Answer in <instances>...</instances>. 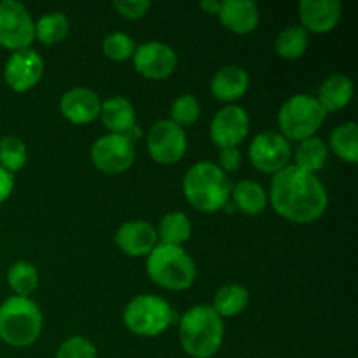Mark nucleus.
Here are the masks:
<instances>
[{
	"mask_svg": "<svg viewBox=\"0 0 358 358\" xmlns=\"http://www.w3.org/2000/svg\"><path fill=\"white\" fill-rule=\"evenodd\" d=\"M268 199L283 219L310 224L320 219L329 205V196L317 175L306 173L292 164L273 177Z\"/></svg>",
	"mask_w": 358,
	"mask_h": 358,
	"instance_id": "nucleus-1",
	"label": "nucleus"
},
{
	"mask_svg": "<svg viewBox=\"0 0 358 358\" xmlns=\"http://www.w3.org/2000/svg\"><path fill=\"white\" fill-rule=\"evenodd\" d=\"M184 196L191 206L205 213H215L229 203L233 182L212 161H199L184 177Z\"/></svg>",
	"mask_w": 358,
	"mask_h": 358,
	"instance_id": "nucleus-2",
	"label": "nucleus"
},
{
	"mask_svg": "<svg viewBox=\"0 0 358 358\" xmlns=\"http://www.w3.org/2000/svg\"><path fill=\"white\" fill-rule=\"evenodd\" d=\"M178 339L192 358H212L224 343V322L208 304H198L184 313L178 324Z\"/></svg>",
	"mask_w": 358,
	"mask_h": 358,
	"instance_id": "nucleus-3",
	"label": "nucleus"
},
{
	"mask_svg": "<svg viewBox=\"0 0 358 358\" xmlns=\"http://www.w3.org/2000/svg\"><path fill=\"white\" fill-rule=\"evenodd\" d=\"M42 331V313L30 297L13 296L0 304V339L14 348L34 345Z\"/></svg>",
	"mask_w": 358,
	"mask_h": 358,
	"instance_id": "nucleus-4",
	"label": "nucleus"
},
{
	"mask_svg": "<svg viewBox=\"0 0 358 358\" xmlns=\"http://www.w3.org/2000/svg\"><path fill=\"white\" fill-rule=\"evenodd\" d=\"M147 275L168 290H185L194 283L196 266L184 247L157 243L147 255Z\"/></svg>",
	"mask_w": 358,
	"mask_h": 358,
	"instance_id": "nucleus-5",
	"label": "nucleus"
},
{
	"mask_svg": "<svg viewBox=\"0 0 358 358\" xmlns=\"http://www.w3.org/2000/svg\"><path fill=\"white\" fill-rule=\"evenodd\" d=\"M327 112L318 103L317 96L311 94H294L285 103L282 105L278 112V126L280 135L287 140H303L311 138L315 133L324 124Z\"/></svg>",
	"mask_w": 358,
	"mask_h": 358,
	"instance_id": "nucleus-6",
	"label": "nucleus"
},
{
	"mask_svg": "<svg viewBox=\"0 0 358 358\" xmlns=\"http://www.w3.org/2000/svg\"><path fill=\"white\" fill-rule=\"evenodd\" d=\"M122 318L126 327L133 334L142 338H156L173 324L175 313L163 297L142 294L129 301Z\"/></svg>",
	"mask_w": 358,
	"mask_h": 358,
	"instance_id": "nucleus-7",
	"label": "nucleus"
},
{
	"mask_svg": "<svg viewBox=\"0 0 358 358\" xmlns=\"http://www.w3.org/2000/svg\"><path fill=\"white\" fill-rule=\"evenodd\" d=\"M35 41V23L23 3L16 0L0 2V45L10 51L30 49Z\"/></svg>",
	"mask_w": 358,
	"mask_h": 358,
	"instance_id": "nucleus-8",
	"label": "nucleus"
},
{
	"mask_svg": "<svg viewBox=\"0 0 358 358\" xmlns=\"http://www.w3.org/2000/svg\"><path fill=\"white\" fill-rule=\"evenodd\" d=\"M91 161L101 173H122L135 163V145L126 135L108 133L93 143Z\"/></svg>",
	"mask_w": 358,
	"mask_h": 358,
	"instance_id": "nucleus-9",
	"label": "nucleus"
},
{
	"mask_svg": "<svg viewBox=\"0 0 358 358\" xmlns=\"http://www.w3.org/2000/svg\"><path fill=\"white\" fill-rule=\"evenodd\" d=\"M248 157L255 170L261 173L276 175L283 168L289 166L292 149H290L289 140L283 138L280 133L264 131L252 140Z\"/></svg>",
	"mask_w": 358,
	"mask_h": 358,
	"instance_id": "nucleus-10",
	"label": "nucleus"
},
{
	"mask_svg": "<svg viewBox=\"0 0 358 358\" xmlns=\"http://www.w3.org/2000/svg\"><path fill=\"white\" fill-rule=\"evenodd\" d=\"M147 150L156 163H178L187 150V136L184 128L171 122L170 119L157 121L147 135Z\"/></svg>",
	"mask_w": 358,
	"mask_h": 358,
	"instance_id": "nucleus-11",
	"label": "nucleus"
},
{
	"mask_svg": "<svg viewBox=\"0 0 358 358\" xmlns=\"http://www.w3.org/2000/svg\"><path fill=\"white\" fill-rule=\"evenodd\" d=\"M250 129V119L245 108L238 105H227L217 112L210 124V138L220 149H238L247 138Z\"/></svg>",
	"mask_w": 358,
	"mask_h": 358,
	"instance_id": "nucleus-12",
	"label": "nucleus"
},
{
	"mask_svg": "<svg viewBox=\"0 0 358 358\" xmlns=\"http://www.w3.org/2000/svg\"><path fill=\"white\" fill-rule=\"evenodd\" d=\"M44 76V62L34 49H23L9 56L3 66L6 84L16 93H27L37 86Z\"/></svg>",
	"mask_w": 358,
	"mask_h": 358,
	"instance_id": "nucleus-13",
	"label": "nucleus"
},
{
	"mask_svg": "<svg viewBox=\"0 0 358 358\" xmlns=\"http://www.w3.org/2000/svg\"><path fill=\"white\" fill-rule=\"evenodd\" d=\"M133 66L145 79H166L177 69V52L163 42H145L133 52Z\"/></svg>",
	"mask_w": 358,
	"mask_h": 358,
	"instance_id": "nucleus-14",
	"label": "nucleus"
},
{
	"mask_svg": "<svg viewBox=\"0 0 358 358\" xmlns=\"http://www.w3.org/2000/svg\"><path fill=\"white\" fill-rule=\"evenodd\" d=\"M301 27L313 34H327L339 24L343 6L338 0H303L299 2Z\"/></svg>",
	"mask_w": 358,
	"mask_h": 358,
	"instance_id": "nucleus-15",
	"label": "nucleus"
},
{
	"mask_svg": "<svg viewBox=\"0 0 358 358\" xmlns=\"http://www.w3.org/2000/svg\"><path fill=\"white\" fill-rule=\"evenodd\" d=\"M157 233L145 220H129L115 233V245L129 257L149 255L157 247Z\"/></svg>",
	"mask_w": 358,
	"mask_h": 358,
	"instance_id": "nucleus-16",
	"label": "nucleus"
},
{
	"mask_svg": "<svg viewBox=\"0 0 358 358\" xmlns=\"http://www.w3.org/2000/svg\"><path fill=\"white\" fill-rule=\"evenodd\" d=\"M100 96L90 87H73L59 101L62 115L72 124H90L100 117Z\"/></svg>",
	"mask_w": 358,
	"mask_h": 358,
	"instance_id": "nucleus-17",
	"label": "nucleus"
},
{
	"mask_svg": "<svg viewBox=\"0 0 358 358\" xmlns=\"http://www.w3.org/2000/svg\"><path fill=\"white\" fill-rule=\"evenodd\" d=\"M259 7L252 0H226L219 10V20L224 27L236 35H248L259 24Z\"/></svg>",
	"mask_w": 358,
	"mask_h": 358,
	"instance_id": "nucleus-18",
	"label": "nucleus"
},
{
	"mask_svg": "<svg viewBox=\"0 0 358 358\" xmlns=\"http://www.w3.org/2000/svg\"><path fill=\"white\" fill-rule=\"evenodd\" d=\"M250 86V77L247 70L238 65H227L213 76L210 90L219 101L233 105L245 96Z\"/></svg>",
	"mask_w": 358,
	"mask_h": 358,
	"instance_id": "nucleus-19",
	"label": "nucleus"
},
{
	"mask_svg": "<svg viewBox=\"0 0 358 358\" xmlns=\"http://www.w3.org/2000/svg\"><path fill=\"white\" fill-rule=\"evenodd\" d=\"M100 117L105 128L115 135H128L136 126L135 107L122 96H114L101 103Z\"/></svg>",
	"mask_w": 358,
	"mask_h": 358,
	"instance_id": "nucleus-20",
	"label": "nucleus"
},
{
	"mask_svg": "<svg viewBox=\"0 0 358 358\" xmlns=\"http://www.w3.org/2000/svg\"><path fill=\"white\" fill-rule=\"evenodd\" d=\"M353 98V83L350 77L336 73L324 80L318 91V103L325 112H338L345 108Z\"/></svg>",
	"mask_w": 358,
	"mask_h": 358,
	"instance_id": "nucleus-21",
	"label": "nucleus"
},
{
	"mask_svg": "<svg viewBox=\"0 0 358 358\" xmlns=\"http://www.w3.org/2000/svg\"><path fill=\"white\" fill-rule=\"evenodd\" d=\"M231 198H233L234 208L240 210L245 215H259L266 210L268 205V194L254 180H241L231 191Z\"/></svg>",
	"mask_w": 358,
	"mask_h": 358,
	"instance_id": "nucleus-22",
	"label": "nucleus"
},
{
	"mask_svg": "<svg viewBox=\"0 0 358 358\" xmlns=\"http://www.w3.org/2000/svg\"><path fill=\"white\" fill-rule=\"evenodd\" d=\"M327 156V143L322 138H318V136H311V138L299 142V147H297L296 154H294V161H296L294 166L306 171V173L317 175V171H320L325 166Z\"/></svg>",
	"mask_w": 358,
	"mask_h": 358,
	"instance_id": "nucleus-23",
	"label": "nucleus"
},
{
	"mask_svg": "<svg viewBox=\"0 0 358 358\" xmlns=\"http://www.w3.org/2000/svg\"><path fill=\"white\" fill-rule=\"evenodd\" d=\"M248 299H250V296H248V290L245 287L231 283V285H224L217 290L212 308L220 318L236 317L248 306Z\"/></svg>",
	"mask_w": 358,
	"mask_h": 358,
	"instance_id": "nucleus-24",
	"label": "nucleus"
},
{
	"mask_svg": "<svg viewBox=\"0 0 358 358\" xmlns=\"http://www.w3.org/2000/svg\"><path fill=\"white\" fill-rule=\"evenodd\" d=\"M191 220L182 212H171L161 219L159 227L156 229L157 240L163 245L182 247L191 238Z\"/></svg>",
	"mask_w": 358,
	"mask_h": 358,
	"instance_id": "nucleus-25",
	"label": "nucleus"
},
{
	"mask_svg": "<svg viewBox=\"0 0 358 358\" xmlns=\"http://www.w3.org/2000/svg\"><path fill=\"white\" fill-rule=\"evenodd\" d=\"M308 42H310L308 31L301 24H292L278 35L275 42V51L282 59L292 62V59H299L306 52Z\"/></svg>",
	"mask_w": 358,
	"mask_h": 358,
	"instance_id": "nucleus-26",
	"label": "nucleus"
},
{
	"mask_svg": "<svg viewBox=\"0 0 358 358\" xmlns=\"http://www.w3.org/2000/svg\"><path fill=\"white\" fill-rule=\"evenodd\" d=\"M331 149L345 163L355 164L358 161V126L353 121L343 122L332 131Z\"/></svg>",
	"mask_w": 358,
	"mask_h": 358,
	"instance_id": "nucleus-27",
	"label": "nucleus"
},
{
	"mask_svg": "<svg viewBox=\"0 0 358 358\" xmlns=\"http://www.w3.org/2000/svg\"><path fill=\"white\" fill-rule=\"evenodd\" d=\"M70 23L65 14L49 13L35 23V38L44 45H55L69 35Z\"/></svg>",
	"mask_w": 358,
	"mask_h": 358,
	"instance_id": "nucleus-28",
	"label": "nucleus"
},
{
	"mask_svg": "<svg viewBox=\"0 0 358 358\" xmlns=\"http://www.w3.org/2000/svg\"><path fill=\"white\" fill-rule=\"evenodd\" d=\"M7 283L10 290L20 297H28L38 285V273L31 262H14L7 271Z\"/></svg>",
	"mask_w": 358,
	"mask_h": 358,
	"instance_id": "nucleus-29",
	"label": "nucleus"
},
{
	"mask_svg": "<svg viewBox=\"0 0 358 358\" xmlns=\"http://www.w3.org/2000/svg\"><path fill=\"white\" fill-rule=\"evenodd\" d=\"M27 145L17 136H3L0 140V166L9 173H16L27 164Z\"/></svg>",
	"mask_w": 358,
	"mask_h": 358,
	"instance_id": "nucleus-30",
	"label": "nucleus"
},
{
	"mask_svg": "<svg viewBox=\"0 0 358 358\" xmlns=\"http://www.w3.org/2000/svg\"><path fill=\"white\" fill-rule=\"evenodd\" d=\"M199 114H201V107H199L198 98L194 94H182L171 103L170 121L180 128L182 126H192L199 119Z\"/></svg>",
	"mask_w": 358,
	"mask_h": 358,
	"instance_id": "nucleus-31",
	"label": "nucleus"
},
{
	"mask_svg": "<svg viewBox=\"0 0 358 358\" xmlns=\"http://www.w3.org/2000/svg\"><path fill=\"white\" fill-rule=\"evenodd\" d=\"M101 49H103V55L108 59H112V62H126V59L133 58V52H135L136 45L135 41L128 34L114 31V34L107 35L103 38Z\"/></svg>",
	"mask_w": 358,
	"mask_h": 358,
	"instance_id": "nucleus-32",
	"label": "nucleus"
},
{
	"mask_svg": "<svg viewBox=\"0 0 358 358\" xmlns=\"http://www.w3.org/2000/svg\"><path fill=\"white\" fill-rule=\"evenodd\" d=\"M56 358H96V348L90 339L72 336L59 346Z\"/></svg>",
	"mask_w": 358,
	"mask_h": 358,
	"instance_id": "nucleus-33",
	"label": "nucleus"
},
{
	"mask_svg": "<svg viewBox=\"0 0 358 358\" xmlns=\"http://www.w3.org/2000/svg\"><path fill=\"white\" fill-rule=\"evenodd\" d=\"M112 6L117 10V14H121L122 17L129 21L142 20L150 9V2H147V0H115Z\"/></svg>",
	"mask_w": 358,
	"mask_h": 358,
	"instance_id": "nucleus-34",
	"label": "nucleus"
},
{
	"mask_svg": "<svg viewBox=\"0 0 358 358\" xmlns=\"http://www.w3.org/2000/svg\"><path fill=\"white\" fill-rule=\"evenodd\" d=\"M224 173H234L241 166V152L238 149H220L219 164Z\"/></svg>",
	"mask_w": 358,
	"mask_h": 358,
	"instance_id": "nucleus-35",
	"label": "nucleus"
},
{
	"mask_svg": "<svg viewBox=\"0 0 358 358\" xmlns=\"http://www.w3.org/2000/svg\"><path fill=\"white\" fill-rule=\"evenodd\" d=\"M13 189H14L13 173H9V171H6L2 166H0V203H3L10 194H13Z\"/></svg>",
	"mask_w": 358,
	"mask_h": 358,
	"instance_id": "nucleus-36",
	"label": "nucleus"
},
{
	"mask_svg": "<svg viewBox=\"0 0 358 358\" xmlns=\"http://www.w3.org/2000/svg\"><path fill=\"white\" fill-rule=\"evenodd\" d=\"M220 6H222V2H213V0H205V2L199 3V7L208 14H219Z\"/></svg>",
	"mask_w": 358,
	"mask_h": 358,
	"instance_id": "nucleus-37",
	"label": "nucleus"
}]
</instances>
